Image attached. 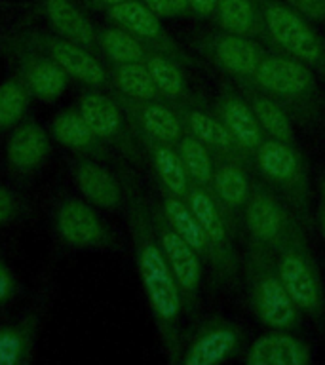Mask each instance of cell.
Masks as SVG:
<instances>
[{"label": "cell", "mask_w": 325, "mask_h": 365, "mask_svg": "<svg viewBox=\"0 0 325 365\" xmlns=\"http://www.w3.org/2000/svg\"><path fill=\"white\" fill-rule=\"evenodd\" d=\"M247 82L282 103L287 113L314 120L321 108L318 82L314 71L285 53H264Z\"/></svg>", "instance_id": "obj_3"}, {"label": "cell", "mask_w": 325, "mask_h": 365, "mask_svg": "<svg viewBox=\"0 0 325 365\" xmlns=\"http://www.w3.org/2000/svg\"><path fill=\"white\" fill-rule=\"evenodd\" d=\"M236 82H238L239 90H242V96L247 99L249 107L253 108L262 131L272 139H279V141L295 145V131H293L289 113L285 110L284 105L276 101L268 93L259 90V88H255L247 80H236Z\"/></svg>", "instance_id": "obj_27"}, {"label": "cell", "mask_w": 325, "mask_h": 365, "mask_svg": "<svg viewBox=\"0 0 325 365\" xmlns=\"http://www.w3.org/2000/svg\"><path fill=\"white\" fill-rule=\"evenodd\" d=\"M137 139H139V145L147 150L150 165H153L154 173L158 177L160 187L177 194V196H187L192 181L188 177L181 156L177 153L175 145L154 141V139L141 135H137Z\"/></svg>", "instance_id": "obj_28"}, {"label": "cell", "mask_w": 325, "mask_h": 365, "mask_svg": "<svg viewBox=\"0 0 325 365\" xmlns=\"http://www.w3.org/2000/svg\"><path fill=\"white\" fill-rule=\"evenodd\" d=\"M97 51H101L108 63H133L145 61L150 50L137 36L113 23L108 27H97Z\"/></svg>", "instance_id": "obj_32"}, {"label": "cell", "mask_w": 325, "mask_h": 365, "mask_svg": "<svg viewBox=\"0 0 325 365\" xmlns=\"http://www.w3.org/2000/svg\"><path fill=\"white\" fill-rule=\"evenodd\" d=\"M175 110L182 122V128L187 133L194 135L204 143L205 147L217 154H244L239 145L234 141V137L228 133L217 114L205 113L204 108L196 107L192 99L188 97L185 101L175 103Z\"/></svg>", "instance_id": "obj_24"}, {"label": "cell", "mask_w": 325, "mask_h": 365, "mask_svg": "<svg viewBox=\"0 0 325 365\" xmlns=\"http://www.w3.org/2000/svg\"><path fill=\"white\" fill-rule=\"evenodd\" d=\"M53 230L63 245L80 251H110L118 240L93 204L82 196L65 194L53 205Z\"/></svg>", "instance_id": "obj_9"}, {"label": "cell", "mask_w": 325, "mask_h": 365, "mask_svg": "<svg viewBox=\"0 0 325 365\" xmlns=\"http://www.w3.org/2000/svg\"><path fill=\"white\" fill-rule=\"evenodd\" d=\"M51 154L48 131L33 118H25L14 128L6 141V164L17 177H31L44 168Z\"/></svg>", "instance_id": "obj_17"}, {"label": "cell", "mask_w": 325, "mask_h": 365, "mask_svg": "<svg viewBox=\"0 0 325 365\" xmlns=\"http://www.w3.org/2000/svg\"><path fill=\"white\" fill-rule=\"evenodd\" d=\"M308 21H325V0H285Z\"/></svg>", "instance_id": "obj_38"}, {"label": "cell", "mask_w": 325, "mask_h": 365, "mask_svg": "<svg viewBox=\"0 0 325 365\" xmlns=\"http://www.w3.org/2000/svg\"><path fill=\"white\" fill-rule=\"evenodd\" d=\"M245 361L249 365H304L310 361V352L299 336L276 329L253 341Z\"/></svg>", "instance_id": "obj_26"}, {"label": "cell", "mask_w": 325, "mask_h": 365, "mask_svg": "<svg viewBox=\"0 0 325 365\" xmlns=\"http://www.w3.org/2000/svg\"><path fill=\"white\" fill-rule=\"evenodd\" d=\"M215 19L227 33L242 36H262L261 10L257 0H217Z\"/></svg>", "instance_id": "obj_30"}, {"label": "cell", "mask_w": 325, "mask_h": 365, "mask_svg": "<svg viewBox=\"0 0 325 365\" xmlns=\"http://www.w3.org/2000/svg\"><path fill=\"white\" fill-rule=\"evenodd\" d=\"M76 107L93 133L107 147L116 148L133 162L139 160V139L116 97L107 96L96 88H88L80 93Z\"/></svg>", "instance_id": "obj_11"}, {"label": "cell", "mask_w": 325, "mask_h": 365, "mask_svg": "<svg viewBox=\"0 0 325 365\" xmlns=\"http://www.w3.org/2000/svg\"><path fill=\"white\" fill-rule=\"evenodd\" d=\"M215 114L244 153L251 154L267 139L253 108L249 107L247 99L239 93H234L230 90L222 91L221 96L217 97Z\"/></svg>", "instance_id": "obj_21"}, {"label": "cell", "mask_w": 325, "mask_h": 365, "mask_svg": "<svg viewBox=\"0 0 325 365\" xmlns=\"http://www.w3.org/2000/svg\"><path fill=\"white\" fill-rule=\"evenodd\" d=\"M153 222L156 238L179 284L182 302L185 307L194 310L202 285V255L167 225L158 207L153 210Z\"/></svg>", "instance_id": "obj_12"}, {"label": "cell", "mask_w": 325, "mask_h": 365, "mask_svg": "<svg viewBox=\"0 0 325 365\" xmlns=\"http://www.w3.org/2000/svg\"><path fill=\"white\" fill-rule=\"evenodd\" d=\"M141 2L147 6L148 10L153 11L154 16H158L160 19H170V17H173L171 0H141Z\"/></svg>", "instance_id": "obj_40"}, {"label": "cell", "mask_w": 325, "mask_h": 365, "mask_svg": "<svg viewBox=\"0 0 325 365\" xmlns=\"http://www.w3.org/2000/svg\"><path fill=\"white\" fill-rule=\"evenodd\" d=\"M177 153L181 156L182 164L187 168V173L190 181L202 187H211L213 181V165L215 160L211 158V150L204 143L196 139L190 133H182V137L175 145Z\"/></svg>", "instance_id": "obj_35"}, {"label": "cell", "mask_w": 325, "mask_h": 365, "mask_svg": "<svg viewBox=\"0 0 325 365\" xmlns=\"http://www.w3.org/2000/svg\"><path fill=\"white\" fill-rule=\"evenodd\" d=\"M145 65L158 88L160 96L164 97L165 101L179 103L190 97L179 61L164 56V53H158V51H148V56L145 57Z\"/></svg>", "instance_id": "obj_33"}, {"label": "cell", "mask_w": 325, "mask_h": 365, "mask_svg": "<svg viewBox=\"0 0 325 365\" xmlns=\"http://www.w3.org/2000/svg\"><path fill=\"white\" fill-rule=\"evenodd\" d=\"M116 99L124 107L137 135L148 137L154 141L177 145L185 133L182 122L173 107H170L164 99L154 101H135L130 97L116 93Z\"/></svg>", "instance_id": "obj_18"}, {"label": "cell", "mask_w": 325, "mask_h": 365, "mask_svg": "<svg viewBox=\"0 0 325 365\" xmlns=\"http://www.w3.org/2000/svg\"><path fill=\"white\" fill-rule=\"evenodd\" d=\"M196 48L217 68H221L222 73H227L234 80L251 78L262 56L267 53L261 44L253 42L249 36L227 33V31L200 38Z\"/></svg>", "instance_id": "obj_14"}, {"label": "cell", "mask_w": 325, "mask_h": 365, "mask_svg": "<svg viewBox=\"0 0 325 365\" xmlns=\"http://www.w3.org/2000/svg\"><path fill=\"white\" fill-rule=\"evenodd\" d=\"M27 205L21 194L11 187L0 185V228L10 227L25 215Z\"/></svg>", "instance_id": "obj_36"}, {"label": "cell", "mask_w": 325, "mask_h": 365, "mask_svg": "<svg viewBox=\"0 0 325 365\" xmlns=\"http://www.w3.org/2000/svg\"><path fill=\"white\" fill-rule=\"evenodd\" d=\"M160 213L164 215L173 230L181 236L187 244H190L194 250L198 251L202 257H207L210 247H207V240L205 234L200 227L198 219L190 210L187 198L185 196H177V194L165 190L160 187Z\"/></svg>", "instance_id": "obj_29"}, {"label": "cell", "mask_w": 325, "mask_h": 365, "mask_svg": "<svg viewBox=\"0 0 325 365\" xmlns=\"http://www.w3.org/2000/svg\"><path fill=\"white\" fill-rule=\"evenodd\" d=\"M6 50L16 59V73L27 84L34 99L56 101L65 93L71 76L53 59L17 38L8 40Z\"/></svg>", "instance_id": "obj_13"}, {"label": "cell", "mask_w": 325, "mask_h": 365, "mask_svg": "<svg viewBox=\"0 0 325 365\" xmlns=\"http://www.w3.org/2000/svg\"><path fill=\"white\" fill-rule=\"evenodd\" d=\"M34 97L17 73L0 82V133H10L19 122L27 118Z\"/></svg>", "instance_id": "obj_34"}, {"label": "cell", "mask_w": 325, "mask_h": 365, "mask_svg": "<svg viewBox=\"0 0 325 365\" xmlns=\"http://www.w3.org/2000/svg\"><path fill=\"white\" fill-rule=\"evenodd\" d=\"M251 160L262 181L289 205L302 227H310L312 188L306 165L295 145L268 137L251 153Z\"/></svg>", "instance_id": "obj_2"}, {"label": "cell", "mask_w": 325, "mask_h": 365, "mask_svg": "<svg viewBox=\"0 0 325 365\" xmlns=\"http://www.w3.org/2000/svg\"><path fill=\"white\" fill-rule=\"evenodd\" d=\"M253 182L239 154H217L211 190L230 211H239L249 198Z\"/></svg>", "instance_id": "obj_25"}, {"label": "cell", "mask_w": 325, "mask_h": 365, "mask_svg": "<svg viewBox=\"0 0 325 365\" xmlns=\"http://www.w3.org/2000/svg\"><path fill=\"white\" fill-rule=\"evenodd\" d=\"M261 10L262 36L282 53L325 76V38L306 17L282 0H257Z\"/></svg>", "instance_id": "obj_4"}, {"label": "cell", "mask_w": 325, "mask_h": 365, "mask_svg": "<svg viewBox=\"0 0 325 365\" xmlns=\"http://www.w3.org/2000/svg\"><path fill=\"white\" fill-rule=\"evenodd\" d=\"M68 170L80 196L96 205L97 210L116 211L125 205L122 182L101 160L74 154L68 162Z\"/></svg>", "instance_id": "obj_16"}, {"label": "cell", "mask_w": 325, "mask_h": 365, "mask_svg": "<svg viewBox=\"0 0 325 365\" xmlns=\"http://www.w3.org/2000/svg\"><path fill=\"white\" fill-rule=\"evenodd\" d=\"M50 131L51 137L73 154L90 156V158L101 160V162H108L110 158L108 147L93 133L76 105L59 110L51 118Z\"/></svg>", "instance_id": "obj_20"}, {"label": "cell", "mask_w": 325, "mask_h": 365, "mask_svg": "<svg viewBox=\"0 0 325 365\" xmlns=\"http://www.w3.org/2000/svg\"><path fill=\"white\" fill-rule=\"evenodd\" d=\"M53 33L97 51V27L74 0H33Z\"/></svg>", "instance_id": "obj_23"}, {"label": "cell", "mask_w": 325, "mask_h": 365, "mask_svg": "<svg viewBox=\"0 0 325 365\" xmlns=\"http://www.w3.org/2000/svg\"><path fill=\"white\" fill-rule=\"evenodd\" d=\"M125 215L143 291L148 307L153 310L165 352L171 361H177L181 352L179 324L185 302L173 270L154 232L153 210L133 188L125 190Z\"/></svg>", "instance_id": "obj_1"}, {"label": "cell", "mask_w": 325, "mask_h": 365, "mask_svg": "<svg viewBox=\"0 0 325 365\" xmlns=\"http://www.w3.org/2000/svg\"><path fill=\"white\" fill-rule=\"evenodd\" d=\"M242 335L239 331L228 322L217 319L211 322L194 336L190 346L181 358V364L185 365H213L227 361L238 354Z\"/></svg>", "instance_id": "obj_22"}, {"label": "cell", "mask_w": 325, "mask_h": 365, "mask_svg": "<svg viewBox=\"0 0 325 365\" xmlns=\"http://www.w3.org/2000/svg\"><path fill=\"white\" fill-rule=\"evenodd\" d=\"M110 82L116 88V93L135 101H154L164 99L154 84L145 61L133 63H110Z\"/></svg>", "instance_id": "obj_31"}, {"label": "cell", "mask_w": 325, "mask_h": 365, "mask_svg": "<svg viewBox=\"0 0 325 365\" xmlns=\"http://www.w3.org/2000/svg\"><path fill=\"white\" fill-rule=\"evenodd\" d=\"M185 198L204 230L210 247L207 257L213 262L217 276L222 282L234 279L238 274V257L234 247L232 219L228 215L232 211L221 204L211 187H202L196 182L190 185Z\"/></svg>", "instance_id": "obj_7"}, {"label": "cell", "mask_w": 325, "mask_h": 365, "mask_svg": "<svg viewBox=\"0 0 325 365\" xmlns=\"http://www.w3.org/2000/svg\"><path fill=\"white\" fill-rule=\"evenodd\" d=\"M14 38L21 40L34 50L42 51L44 56L53 59L71 78L80 82L86 88L101 90V88L113 84L110 74L105 68V65L93 56V51L76 44L73 40L65 38L61 34L25 27Z\"/></svg>", "instance_id": "obj_10"}, {"label": "cell", "mask_w": 325, "mask_h": 365, "mask_svg": "<svg viewBox=\"0 0 325 365\" xmlns=\"http://www.w3.org/2000/svg\"><path fill=\"white\" fill-rule=\"evenodd\" d=\"M318 221L321 240L325 244V168L319 171L318 177Z\"/></svg>", "instance_id": "obj_39"}, {"label": "cell", "mask_w": 325, "mask_h": 365, "mask_svg": "<svg viewBox=\"0 0 325 365\" xmlns=\"http://www.w3.org/2000/svg\"><path fill=\"white\" fill-rule=\"evenodd\" d=\"M245 279L249 301L261 324L278 331H291L301 325V310L282 284L270 251L247 247Z\"/></svg>", "instance_id": "obj_5"}, {"label": "cell", "mask_w": 325, "mask_h": 365, "mask_svg": "<svg viewBox=\"0 0 325 365\" xmlns=\"http://www.w3.org/2000/svg\"><path fill=\"white\" fill-rule=\"evenodd\" d=\"M80 2L84 6H88V8H93V10H107L110 6L125 2V0H80Z\"/></svg>", "instance_id": "obj_42"}, {"label": "cell", "mask_w": 325, "mask_h": 365, "mask_svg": "<svg viewBox=\"0 0 325 365\" xmlns=\"http://www.w3.org/2000/svg\"><path fill=\"white\" fill-rule=\"evenodd\" d=\"M190 11L200 17H210L215 14L217 0H188Z\"/></svg>", "instance_id": "obj_41"}, {"label": "cell", "mask_w": 325, "mask_h": 365, "mask_svg": "<svg viewBox=\"0 0 325 365\" xmlns=\"http://www.w3.org/2000/svg\"><path fill=\"white\" fill-rule=\"evenodd\" d=\"M17 291H19V284H17L16 274L0 257V308L8 307L16 299Z\"/></svg>", "instance_id": "obj_37"}, {"label": "cell", "mask_w": 325, "mask_h": 365, "mask_svg": "<svg viewBox=\"0 0 325 365\" xmlns=\"http://www.w3.org/2000/svg\"><path fill=\"white\" fill-rule=\"evenodd\" d=\"M239 213L247 242L245 245L270 253L278 250L291 230L301 225L289 205L262 181L253 182L249 198L245 200Z\"/></svg>", "instance_id": "obj_8"}, {"label": "cell", "mask_w": 325, "mask_h": 365, "mask_svg": "<svg viewBox=\"0 0 325 365\" xmlns=\"http://www.w3.org/2000/svg\"><path fill=\"white\" fill-rule=\"evenodd\" d=\"M105 14H107L108 21L137 36L150 51L164 53L179 63L185 61V53L170 38V34L165 33L162 19L154 16L141 0H125V2L107 8Z\"/></svg>", "instance_id": "obj_15"}, {"label": "cell", "mask_w": 325, "mask_h": 365, "mask_svg": "<svg viewBox=\"0 0 325 365\" xmlns=\"http://www.w3.org/2000/svg\"><path fill=\"white\" fill-rule=\"evenodd\" d=\"M306 228L299 225L274 251V262L279 279L301 314L314 319H321L325 312V297L318 264L308 247Z\"/></svg>", "instance_id": "obj_6"}, {"label": "cell", "mask_w": 325, "mask_h": 365, "mask_svg": "<svg viewBox=\"0 0 325 365\" xmlns=\"http://www.w3.org/2000/svg\"><path fill=\"white\" fill-rule=\"evenodd\" d=\"M42 304L0 324V365H25L33 359L42 327Z\"/></svg>", "instance_id": "obj_19"}]
</instances>
